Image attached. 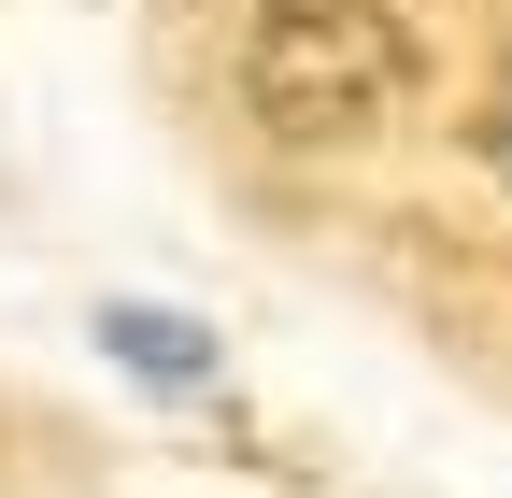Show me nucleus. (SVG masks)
<instances>
[{
  "label": "nucleus",
  "instance_id": "f257e3e1",
  "mask_svg": "<svg viewBox=\"0 0 512 498\" xmlns=\"http://www.w3.org/2000/svg\"><path fill=\"white\" fill-rule=\"evenodd\" d=\"M242 86L285 143H356L413 100V43L384 0H271L242 29Z\"/></svg>",
  "mask_w": 512,
  "mask_h": 498
}]
</instances>
